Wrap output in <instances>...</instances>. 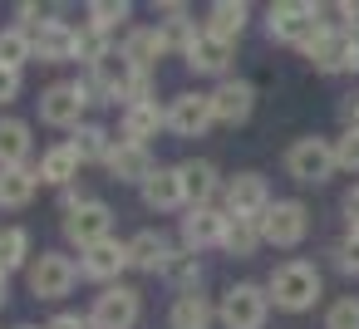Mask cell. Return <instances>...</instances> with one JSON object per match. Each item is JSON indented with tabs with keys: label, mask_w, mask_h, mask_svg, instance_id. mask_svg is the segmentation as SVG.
I'll use <instances>...</instances> for the list:
<instances>
[{
	"label": "cell",
	"mask_w": 359,
	"mask_h": 329,
	"mask_svg": "<svg viewBox=\"0 0 359 329\" xmlns=\"http://www.w3.org/2000/svg\"><path fill=\"white\" fill-rule=\"evenodd\" d=\"M266 295H271V304L285 309V314L315 309V300L325 295L320 265H315V260H280V265L271 270V280H266Z\"/></svg>",
	"instance_id": "cell-1"
},
{
	"label": "cell",
	"mask_w": 359,
	"mask_h": 329,
	"mask_svg": "<svg viewBox=\"0 0 359 329\" xmlns=\"http://www.w3.org/2000/svg\"><path fill=\"white\" fill-rule=\"evenodd\" d=\"M325 30H330V20H325V6H315V0H276L266 10V35L280 45L310 50Z\"/></svg>",
	"instance_id": "cell-2"
},
{
	"label": "cell",
	"mask_w": 359,
	"mask_h": 329,
	"mask_svg": "<svg viewBox=\"0 0 359 329\" xmlns=\"http://www.w3.org/2000/svg\"><path fill=\"white\" fill-rule=\"evenodd\" d=\"M280 167H285V177L300 182V187H325V182L339 172V162H334V143L320 138V133H305V138H295V143L285 148Z\"/></svg>",
	"instance_id": "cell-3"
},
{
	"label": "cell",
	"mask_w": 359,
	"mask_h": 329,
	"mask_svg": "<svg viewBox=\"0 0 359 329\" xmlns=\"http://www.w3.org/2000/svg\"><path fill=\"white\" fill-rule=\"evenodd\" d=\"M261 241L276 246V251H295L305 236H310V206L300 197H285V202H271L261 216Z\"/></svg>",
	"instance_id": "cell-4"
},
{
	"label": "cell",
	"mask_w": 359,
	"mask_h": 329,
	"mask_svg": "<svg viewBox=\"0 0 359 329\" xmlns=\"http://www.w3.org/2000/svg\"><path fill=\"white\" fill-rule=\"evenodd\" d=\"M271 295H266V285H256V280H241V285H231L226 295H222V304H217V319H222V329H266V319H271Z\"/></svg>",
	"instance_id": "cell-5"
},
{
	"label": "cell",
	"mask_w": 359,
	"mask_h": 329,
	"mask_svg": "<svg viewBox=\"0 0 359 329\" xmlns=\"http://www.w3.org/2000/svg\"><path fill=\"white\" fill-rule=\"evenodd\" d=\"M305 59L315 64V74H354V69H359V59H354V35L339 30V25H330V30L305 50Z\"/></svg>",
	"instance_id": "cell-6"
},
{
	"label": "cell",
	"mask_w": 359,
	"mask_h": 329,
	"mask_svg": "<svg viewBox=\"0 0 359 329\" xmlns=\"http://www.w3.org/2000/svg\"><path fill=\"white\" fill-rule=\"evenodd\" d=\"M74 280H79V270H74V260L60 255V251H45V255L30 265V295H35V300H65V295L74 290Z\"/></svg>",
	"instance_id": "cell-7"
},
{
	"label": "cell",
	"mask_w": 359,
	"mask_h": 329,
	"mask_svg": "<svg viewBox=\"0 0 359 329\" xmlns=\"http://www.w3.org/2000/svg\"><path fill=\"white\" fill-rule=\"evenodd\" d=\"M138 314H143L138 290H128V285H109V290L94 300L89 324H94V329H133V324H138Z\"/></svg>",
	"instance_id": "cell-8"
},
{
	"label": "cell",
	"mask_w": 359,
	"mask_h": 329,
	"mask_svg": "<svg viewBox=\"0 0 359 329\" xmlns=\"http://www.w3.org/2000/svg\"><path fill=\"white\" fill-rule=\"evenodd\" d=\"M109 231H114V211L104 202H84L65 216V241H74L79 251H94L99 241H109Z\"/></svg>",
	"instance_id": "cell-9"
},
{
	"label": "cell",
	"mask_w": 359,
	"mask_h": 329,
	"mask_svg": "<svg viewBox=\"0 0 359 329\" xmlns=\"http://www.w3.org/2000/svg\"><path fill=\"white\" fill-rule=\"evenodd\" d=\"M84 89L79 84H50L45 94H40V118L50 123V128H79V118H84Z\"/></svg>",
	"instance_id": "cell-10"
},
{
	"label": "cell",
	"mask_w": 359,
	"mask_h": 329,
	"mask_svg": "<svg viewBox=\"0 0 359 329\" xmlns=\"http://www.w3.org/2000/svg\"><path fill=\"white\" fill-rule=\"evenodd\" d=\"M212 123H217L212 94H177L172 108H168V128H172L177 138H202Z\"/></svg>",
	"instance_id": "cell-11"
},
{
	"label": "cell",
	"mask_w": 359,
	"mask_h": 329,
	"mask_svg": "<svg viewBox=\"0 0 359 329\" xmlns=\"http://www.w3.org/2000/svg\"><path fill=\"white\" fill-rule=\"evenodd\" d=\"M212 113H217V123L241 128V123L256 113V89H251L246 79H222V89L212 94Z\"/></svg>",
	"instance_id": "cell-12"
},
{
	"label": "cell",
	"mask_w": 359,
	"mask_h": 329,
	"mask_svg": "<svg viewBox=\"0 0 359 329\" xmlns=\"http://www.w3.org/2000/svg\"><path fill=\"white\" fill-rule=\"evenodd\" d=\"M271 206V187L261 172H236L226 182V216H261Z\"/></svg>",
	"instance_id": "cell-13"
},
{
	"label": "cell",
	"mask_w": 359,
	"mask_h": 329,
	"mask_svg": "<svg viewBox=\"0 0 359 329\" xmlns=\"http://www.w3.org/2000/svg\"><path fill=\"white\" fill-rule=\"evenodd\" d=\"M35 55H40V64L79 59V30L65 25V20H45V25L35 30Z\"/></svg>",
	"instance_id": "cell-14"
},
{
	"label": "cell",
	"mask_w": 359,
	"mask_h": 329,
	"mask_svg": "<svg viewBox=\"0 0 359 329\" xmlns=\"http://www.w3.org/2000/svg\"><path fill=\"white\" fill-rule=\"evenodd\" d=\"M231 59H236V45L222 40V35H207V30H202L197 45L187 50V69H192V74H226Z\"/></svg>",
	"instance_id": "cell-15"
},
{
	"label": "cell",
	"mask_w": 359,
	"mask_h": 329,
	"mask_svg": "<svg viewBox=\"0 0 359 329\" xmlns=\"http://www.w3.org/2000/svg\"><path fill=\"white\" fill-rule=\"evenodd\" d=\"M222 231H226V216L212 211V206H192V211L182 216V246H187V251L222 246Z\"/></svg>",
	"instance_id": "cell-16"
},
{
	"label": "cell",
	"mask_w": 359,
	"mask_h": 329,
	"mask_svg": "<svg viewBox=\"0 0 359 329\" xmlns=\"http://www.w3.org/2000/svg\"><path fill=\"white\" fill-rule=\"evenodd\" d=\"M104 167L114 172V182H148V177L158 172V167H153V153L138 148V143H118Z\"/></svg>",
	"instance_id": "cell-17"
},
{
	"label": "cell",
	"mask_w": 359,
	"mask_h": 329,
	"mask_svg": "<svg viewBox=\"0 0 359 329\" xmlns=\"http://www.w3.org/2000/svg\"><path fill=\"white\" fill-rule=\"evenodd\" d=\"M143 202L153 206V211H177L182 202H187V192H182V177H177V167H158L148 182H143Z\"/></svg>",
	"instance_id": "cell-18"
},
{
	"label": "cell",
	"mask_w": 359,
	"mask_h": 329,
	"mask_svg": "<svg viewBox=\"0 0 359 329\" xmlns=\"http://www.w3.org/2000/svg\"><path fill=\"white\" fill-rule=\"evenodd\" d=\"M261 221L256 216H226V231H222V251L236 255V260H251L261 251Z\"/></svg>",
	"instance_id": "cell-19"
},
{
	"label": "cell",
	"mask_w": 359,
	"mask_h": 329,
	"mask_svg": "<svg viewBox=\"0 0 359 329\" xmlns=\"http://www.w3.org/2000/svg\"><path fill=\"white\" fill-rule=\"evenodd\" d=\"M118 55L128 59L133 74H148V69L158 64V55H168V50H163V35H158V30H128Z\"/></svg>",
	"instance_id": "cell-20"
},
{
	"label": "cell",
	"mask_w": 359,
	"mask_h": 329,
	"mask_svg": "<svg viewBox=\"0 0 359 329\" xmlns=\"http://www.w3.org/2000/svg\"><path fill=\"white\" fill-rule=\"evenodd\" d=\"M158 128H168V113L158 104H133L123 108V143L148 148V138H158Z\"/></svg>",
	"instance_id": "cell-21"
},
{
	"label": "cell",
	"mask_w": 359,
	"mask_h": 329,
	"mask_svg": "<svg viewBox=\"0 0 359 329\" xmlns=\"http://www.w3.org/2000/svg\"><path fill=\"white\" fill-rule=\"evenodd\" d=\"M177 177H182V192H187V202H192V206H207V202H212V192L222 187V182H217V167H212L207 158L177 162Z\"/></svg>",
	"instance_id": "cell-22"
},
{
	"label": "cell",
	"mask_w": 359,
	"mask_h": 329,
	"mask_svg": "<svg viewBox=\"0 0 359 329\" xmlns=\"http://www.w3.org/2000/svg\"><path fill=\"white\" fill-rule=\"evenodd\" d=\"M168 260H172V246H168L163 231H138V236L128 241V265H138V270H158V275H163Z\"/></svg>",
	"instance_id": "cell-23"
},
{
	"label": "cell",
	"mask_w": 359,
	"mask_h": 329,
	"mask_svg": "<svg viewBox=\"0 0 359 329\" xmlns=\"http://www.w3.org/2000/svg\"><path fill=\"white\" fill-rule=\"evenodd\" d=\"M212 319H217V309H212V300H207L202 290L177 295L172 309H168V324H172V329H212Z\"/></svg>",
	"instance_id": "cell-24"
},
{
	"label": "cell",
	"mask_w": 359,
	"mask_h": 329,
	"mask_svg": "<svg viewBox=\"0 0 359 329\" xmlns=\"http://www.w3.org/2000/svg\"><path fill=\"white\" fill-rule=\"evenodd\" d=\"M246 20H251V6L246 0H217V6L207 10V35H222V40H241V30H246Z\"/></svg>",
	"instance_id": "cell-25"
},
{
	"label": "cell",
	"mask_w": 359,
	"mask_h": 329,
	"mask_svg": "<svg viewBox=\"0 0 359 329\" xmlns=\"http://www.w3.org/2000/svg\"><path fill=\"white\" fill-rule=\"evenodd\" d=\"M123 265H128V246H118V241L109 236V241H99L94 251H84V265H79V270H84L89 280H114Z\"/></svg>",
	"instance_id": "cell-26"
},
{
	"label": "cell",
	"mask_w": 359,
	"mask_h": 329,
	"mask_svg": "<svg viewBox=\"0 0 359 329\" xmlns=\"http://www.w3.org/2000/svg\"><path fill=\"white\" fill-rule=\"evenodd\" d=\"M25 158H30V123L0 118V172H6V167H25Z\"/></svg>",
	"instance_id": "cell-27"
},
{
	"label": "cell",
	"mask_w": 359,
	"mask_h": 329,
	"mask_svg": "<svg viewBox=\"0 0 359 329\" xmlns=\"http://www.w3.org/2000/svg\"><path fill=\"white\" fill-rule=\"evenodd\" d=\"M163 10H168V20H163V30H158V35H163V50H172V55L187 59V50L197 45L202 30H197L192 20H182V6H163Z\"/></svg>",
	"instance_id": "cell-28"
},
{
	"label": "cell",
	"mask_w": 359,
	"mask_h": 329,
	"mask_svg": "<svg viewBox=\"0 0 359 329\" xmlns=\"http://www.w3.org/2000/svg\"><path fill=\"white\" fill-rule=\"evenodd\" d=\"M79 177V153L69 148V143H60V148H50L45 158H40V182H55V187H69Z\"/></svg>",
	"instance_id": "cell-29"
},
{
	"label": "cell",
	"mask_w": 359,
	"mask_h": 329,
	"mask_svg": "<svg viewBox=\"0 0 359 329\" xmlns=\"http://www.w3.org/2000/svg\"><path fill=\"white\" fill-rule=\"evenodd\" d=\"M163 280H168V285H177V295L202 290V260H197V251H177V255L163 265Z\"/></svg>",
	"instance_id": "cell-30"
},
{
	"label": "cell",
	"mask_w": 359,
	"mask_h": 329,
	"mask_svg": "<svg viewBox=\"0 0 359 329\" xmlns=\"http://www.w3.org/2000/svg\"><path fill=\"white\" fill-rule=\"evenodd\" d=\"M35 187H40V172H30V167H6V172H0V206H25V202L35 197Z\"/></svg>",
	"instance_id": "cell-31"
},
{
	"label": "cell",
	"mask_w": 359,
	"mask_h": 329,
	"mask_svg": "<svg viewBox=\"0 0 359 329\" xmlns=\"http://www.w3.org/2000/svg\"><path fill=\"white\" fill-rule=\"evenodd\" d=\"M69 148L79 153V162H109V153H114V143H109V133L99 123H79Z\"/></svg>",
	"instance_id": "cell-32"
},
{
	"label": "cell",
	"mask_w": 359,
	"mask_h": 329,
	"mask_svg": "<svg viewBox=\"0 0 359 329\" xmlns=\"http://www.w3.org/2000/svg\"><path fill=\"white\" fill-rule=\"evenodd\" d=\"M30 255V231L25 226H0V275L20 270Z\"/></svg>",
	"instance_id": "cell-33"
},
{
	"label": "cell",
	"mask_w": 359,
	"mask_h": 329,
	"mask_svg": "<svg viewBox=\"0 0 359 329\" xmlns=\"http://www.w3.org/2000/svg\"><path fill=\"white\" fill-rule=\"evenodd\" d=\"M25 59H35V35H25V30H0V69H20Z\"/></svg>",
	"instance_id": "cell-34"
},
{
	"label": "cell",
	"mask_w": 359,
	"mask_h": 329,
	"mask_svg": "<svg viewBox=\"0 0 359 329\" xmlns=\"http://www.w3.org/2000/svg\"><path fill=\"white\" fill-rule=\"evenodd\" d=\"M325 255H330V265H334L339 275L359 280V231H344V236H339V241H334Z\"/></svg>",
	"instance_id": "cell-35"
},
{
	"label": "cell",
	"mask_w": 359,
	"mask_h": 329,
	"mask_svg": "<svg viewBox=\"0 0 359 329\" xmlns=\"http://www.w3.org/2000/svg\"><path fill=\"white\" fill-rule=\"evenodd\" d=\"M128 20V0H94V6H89V25L94 30H114V25H123Z\"/></svg>",
	"instance_id": "cell-36"
},
{
	"label": "cell",
	"mask_w": 359,
	"mask_h": 329,
	"mask_svg": "<svg viewBox=\"0 0 359 329\" xmlns=\"http://www.w3.org/2000/svg\"><path fill=\"white\" fill-rule=\"evenodd\" d=\"M325 329H359V295H339L325 309Z\"/></svg>",
	"instance_id": "cell-37"
},
{
	"label": "cell",
	"mask_w": 359,
	"mask_h": 329,
	"mask_svg": "<svg viewBox=\"0 0 359 329\" xmlns=\"http://www.w3.org/2000/svg\"><path fill=\"white\" fill-rule=\"evenodd\" d=\"M334 162H339V172H354V177H359V128H339V138H334Z\"/></svg>",
	"instance_id": "cell-38"
},
{
	"label": "cell",
	"mask_w": 359,
	"mask_h": 329,
	"mask_svg": "<svg viewBox=\"0 0 359 329\" xmlns=\"http://www.w3.org/2000/svg\"><path fill=\"white\" fill-rule=\"evenodd\" d=\"M104 55H109V50H104V30H94V25H89V30H79V59L99 64Z\"/></svg>",
	"instance_id": "cell-39"
},
{
	"label": "cell",
	"mask_w": 359,
	"mask_h": 329,
	"mask_svg": "<svg viewBox=\"0 0 359 329\" xmlns=\"http://www.w3.org/2000/svg\"><path fill=\"white\" fill-rule=\"evenodd\" d=\"M334 113H339V128H359V89H349V94H339V104H334Z\"/></svg>",
	"instance_id": "cell-40"
},
{
	"label": "cell",
	"mask_w": 359,
	"mask_h": 329,
	"mask_svg": "<svg viewBox=\"0 0 359 329\" xmlns=\"http://www.w3.org/2000/svg\"><path fill=\"white\" fill-rule=\"evenodd\" d=\"M123 99H128V108H133V104H153V79H148V74H133L128 89H123Z\"/></svg>",
	"instance_id": "cell-41"
},
{
	"label": "cell",
	"mask_w": 359,
	"mask_h": 329,
	"mask_svg": "<svg viewBox=\"0 0 359 329\" xmlns=\"http://www.w3.org/2000/svg\"><path fill=\"white\" fill-rule=\"evenodd\" d=\"M339 211H344V226H349V231H359V182L339 197Z\"/></svg>",
	"instance_id": "cell-42"
},
{
	"label": "cell",
	"mask_w": 359,
	"mask_h": 329,
	"mask_svg": "<svg viewBox=\"0 0 359 329\" xmlns=\"http://www.w3.org/2000/svg\"><path fill=\"white\" fill-rule=\"evenodd\" d=\"M334 15H339V30L359 35V0H344V6H334Z\"/></svg>",
	"instance_id": "cell-43"
},
{
	"label": "cell",
	"mask_w": 359,
	"mask_h": 329,
	"mask_svg": "<svg viewBox=\"0 0 359 329\" xmlns=\"http://www.w3.org/2000/svg\"><path fill=\"white\" fill-rule=\"evenodd\" d=\"M20 94V69H0V104H11Z\"/></svg>",
	"instance_id": "cell-44"
},
{
	"label": "cell",
	"mask_w": 359,
	"mask_h": 329,
	"mask_svg": "<svg viewBox=\"0 0 359 329\" xmlns=\"http://www.w3.org/2000/svg\"><path fill=\"white\" fill-rule=\"evenodd\" d=\"M45 329H94V324H89L84 314H55V319H50Z\"/></svg>",
	"instance_id": "cell-45"
},
{
	"label": "cell",
	"mask_w": 359,
	"mask_h": 329,
	"mask_svg": "<svg viewBox=\"0 0 359 329\" xmlns=\"http://www.w3.org/2000/svg\"><path fill=\"white\" fill-rule=\"evenodd\" d=\"M15 15H20V25H45V10H40V6H30V0H25Z\"/></svg>",
	"instance_id": "cell-46"
},
{
	"label": "cell",
	"mask_w": 359,
	"mask_h": 329,
	"mask_svg": "<svg viewBox=\"0 0 359 329\" xmlns=\"http://www.w3.org/2000/svg\"><path fill=\"white\" fill-rule=\"evenodd\" d=\"M0 304H6V275H0Z\"/></svg>",
	"instance_id": "cell-47"
},
{
	"label": "cell",
	"mask_w": 359,
	"mask_h": 329,
	"mask_svg": "<svg viewBox=\"0 0 359 329\" xmlns=\"http://www.w3.org/2000/svg\"><path fill=\"white\" fill-rule=\"evenodd\" d=\"M354 59H359V35H354Z\"/></svg>",
	"instance_id": "cell-48"
},
{
	"label": "cell",
	"mask_w": 359,
	"mask_h": 329,
	"mask_svg": "<svg viewBox=\"0 0 359 329\" xmlns=\"http://www.w3.org/2000/svg\"><path fill=\"white\" fill-rule=\"evenodd\" d=\"M20 329H35V324H20Z\"/></svg>",
	"instance_id": "cell-49"
}]
</instances>
